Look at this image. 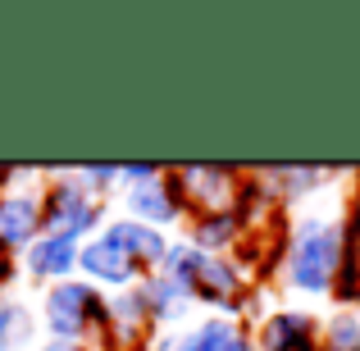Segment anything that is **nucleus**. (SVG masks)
Returning <instances> with one entry per match:
<instances>
[{
  "instance_id": "obj_1",
  "label": "nucleus",
  "mask_w": 360,
  "mask_h": 351,
  "mask_svg": "<svg viewBox=\"0 0 360 351\" xmlns=\"http://www.w3.org/2000/svg\"><path fill=\"white\" fill-rule=\"evenodd\" d=\"M352 229L333 215H297L292 237L283 246V288L301 297H333V283L342 264L352 260Z\"/></svg>"
},
{
  "instance_id": "obj_2",
  "label": "nucleus",
  "mask_w": 360,
  "mask_h": 351,
  "mask_svg": "<svg viewBox=\"0 0 360 351\" xmlns=\"http://www.w3.org/2000/svg\"><path fill=\"white\" fill-rule=\"evenodd\" d=\"M41 224L55 237H73V242H87L110 224L105 215V196H96L78 174H55L41 183Z\"/></svg>"
},
{
  "instance_id": "obj_3",
  "label": "nucleus",
  "mask_w": 360,
  "mask_h": 351,
  "mask_svg": "<svg viewBox=\"0 0 360 351\" xmlns=\"http://www.w3.org/2000/svg\"><path fill=\"white\" fill-rule=\"evenodd\" d=\"M18 169H9V178L0 183V260L23 255L37 237L46 233L41 224V187L37 183H14Z\"/></svg>"
},
{
  "instance_id": "obj_4",
  "label": "nucleus",
  "mask_w": 360,
  "mask_h": 351,
  "mask_svg": "<svg viewBox=\"0 0 360 351\" xmlns=\"http://www.w3.org/2000/svg\"><path fill=\"white\" fill-rule=\"evenodd\" d=\"M187 210H192V205H187L178 169H169L165 178H155V183H146V187H128V192H123V215L137 219V224H150V229H160V233L183 224Z\"/></svg>"
},
{
  "instance_id": "obj_5",
  "label": "nucleus",
  "mask_w": 360,
  "mask_h": 351,
  "mask_svg": "<svg viewBox=\"0 0 360 351\" xmlns=\"http://www.w3.org/2000/svg\"><path fill=\"white\" fill-rule=\"evenodd\" d=\"M78 279H87L91 288H101V292L105 288L110 292H128V288H137L146 274L128 260L123 246H115L105 233H96V237H87V242L78 246Z\"/></svg>"
},
{
  "instance_id": "obj_6",
  "label": "nucleus",
  "mask_w": 360,
  "mask_h": 351,
  "mask_svg": "<svg viewBox=\"0 0 360 351\" xmlns=\"http://www.w3.org/2000/svg\"><path fill=\"white\" fill-rule=\"evenodd\" d=\"M183 178V192L187 205L196 215H219V210H238V196H242V178L238 169H219V165H183L178 169Z\"/></svg>"
},
{
  "instance_id": "obj_7",
  "label": "nucleus",
  "mask_w": 360,
  "mask_h": 351,
  "mask_svg": "<svg viewBox=\"0 0 360 351\" xmlns=\"http://www.w3.org/2000/svg\"><path fill=\"white\" fill-rule=\"evenodd\" d=\"M101 233H105L115 246H123L128 260L137 264L141 274H160V269H165V260H169V246H174V237H169V233L150 229V224H137V219H128V215H115Z\"/></svg>"
},
{
  "instance_id": "obj_8",
  "label": "nucleus",
  "mask_w": 360,
  "mask_h": 351,
  "mask_svg": "<svg viewBox=\"0 0 360 351\" xmlns=\"http://www.w3.org/2000/svg\"><path fill=\"white\" fill-rule=\"evenodd\" d=\"M255 347L260 351H319V324L306 310H269L255 324Z\"/></svg>"
},
{
  "instance_id": "obj_9",
  "label": "nucleus",
  "mask_w": 360,
  "mask_h": 351,
  "mask_svg": "<svg viewBox=\"0 0 360 351\" xmlns=\"http://www.w3.org/2000/svg\"><path fill=\"white\" fill-rule=\"evenodd\" d=\"M18 269L37 283H64V279H78V242L73 237H55V233H41L23 255H18Z\"/></svg>"
},
{
  "instance_id": "obj_10",
  "label": "nucleus",
  "mask_w": 360,
  "mask_h": 351,
  "mask_svg": "<svg viewBox=\"0 0 360 351\" xmlns=\"http://www.w3.org/2000/svg\"><path fill=\"white\" fill-rule=\"evenodd\" d=\"M141 297H146V310H150V324L155 328H174L187 319V310L196 306V297L183 288L178 279H169L165 269L160 274H146L141 279Z\"/></svg>"
},
{
  "instance_id": "obj_11",
  "label": "nucleus",
  "mask_w": 360,
  "mask_h": 351,
  "mask_svg": "<svg viewBox=\"0 0 360 351\" xmlns=\"http://www.w3.org/2000/svg\"><path fill=\"white\" fill-rule=\"evenodd\" d=\"M246 229H251V224H246L238 210L196 215V219L187 224V242H192L196 251H205V255H233L238 242L246 237Z\"/></svg>"
},
{
  "instance_id": "obj_12",
  "label": "nucleus",
  "mask_w": 360,
  "mask_h": 351,
  "mask_svg": "<svg viewBox=\"0 0 360 351\" xmlns=\"http://www.w3.org/2000/svg\"><path fill=\"white\" fill-rule=\"evenodd\" d=\"M37 315L23 297L14 292H0V351H32L37 347Z\"/></svg>"
},
{
  "instance_id": "obj_13",
  "label": "nucleus",
  "mask_w": 360,
  "mask_h": 351,
  "mask_svg": "<svg viewBox=\"0 0 360 351\" xmlns=\"http://www.w3.org/2000/svg\"><path fill=\"white\" fill-rule=\"evenodd\" d=\"M319 351H360V310H338L319 328Z\"/></svg>"
},
{
  "instance_id": "obj_14",
  "label": "nucleus",
  "mask_w": 360,
  "mask_h": 351,
  "mask_svg": "<svg viewBox=\"0 0 360 351\" xmlns=\"http://www.w3.org/2000/svg\"><path fill=\"white\" fill-rule=\"evenodd\" d=\"M73 174H78L96 196H110V192L123 187V169L119 165H82V169H73Z\"/></svg>"
},
{
  "instance_id": "obj_15",
  "label": "nucleus",
  "mask_w": 360,
  "mask_h": 351,
  "mask_svg": "<svg viewBox=\"0 0 360 351\" xmlns=\"http://www.w3.org/2000/svg\"><path fill=\"white\" fill-rule=\"evenodd\" d=\"M119 169H123V192H128V187H146V183H155V178L169 174L165 165H119Z\"/></svg>"
},
{
  "instance_id": "obj_16",
  "label": "nucleus",
  "mask_w": 360,
  "mask_h": 351,
  "mask_svg": "<svg viewBox=\"0 0 360 351\" xmlns=\"http://www.w3.org/2000/svg\"><path fill=\"white\" fill-rule=\"evenodd\" d=\"M32 351H91L87 343H55V338H46V343H37Z\"/></svg>"
},
{
  "instance_id": "obj_17",
  "label": "nucleus",
  "mask_w": 360,
  "mask_h": 351,
  "mask_svg": "<svg viewBox=\"0 0 360 351\" xmlns=\"http://www.w3.org/2000/svg\"><path fill=\"white\" fill-rule=\"evenodd\" d=\"M347 229H352V237H356V242H360V196H356L352 215H347Z\"/></svg>"
},
{
  "instance_id": "obj_18",
  "label": "nucleus",
  "mask_w": 360,
  "mask_h": 351,
  "mask_svg": "<svg viewBox=\"0 0 360 351\" xmlns=\"http://www.w3.org/2000/svg\"><path fill=\"white\" fill-rule=\"evenodd\" d=\"M352 264H356V274H360V242H352Z\"/></svg>"
}]
</instances>
